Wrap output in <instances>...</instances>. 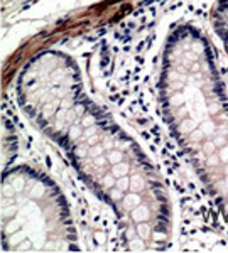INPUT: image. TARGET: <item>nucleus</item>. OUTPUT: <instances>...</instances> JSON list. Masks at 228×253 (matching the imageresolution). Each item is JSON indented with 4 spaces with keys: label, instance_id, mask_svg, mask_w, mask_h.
<instances>
[{
    "label": "nucleus",
    "instance_id": "obj_11",
    "mask_svg": "<svg viewBox=\"0 0 228 253\" xmlns=\"http://www.w3.org/2000/svg\"><path fill=\"white\" fill-rule=\"evenodd\" d=\"M95 238H96L98 243H105V234H103V233H96V234H95Z\"/></svg>",
    "mask_w": 228,
    "mask_h": 253
},
{
    "label": "nucleus",
    "instance_id": "obj_13",
    "mask_svg": "<svg viewBox=\"0 0 228 253\" xmlns=\"http://www.w3.org/2000/svg\"><path fill=\"white\" fill-rule=\"evenodd\" d=\"M221 160H228V149H225L221 152Z\"/></svg>",
    "mask_w": 228,
    "mask_h": 253
},
{
    "label": "nucleus",
    "instance_id": "obj_7",
    "mask_svg": "<svg viewBox=\"0 0 228 253\" xmlns=\"http://www.w3.org/2000/svg\"><path fill=\"white\" fill-rule=\"evenodd\" d=\"M123 155L120 154V152H112V154L108 155V160H112V162H115V164H120V160Z\"/></svg>",
    "mask_w": 228,
    "mask_h": 253
},
{
    "label": "nucleus",
    "instance_id": "obj_18",
    "mask_svg": "<svg viewBox=\"0 0 228 253\" xmlns=\"http://www.w3.org/2000/svg\"><path fill=\"white\" fill-rule=\"evenodd\" d=\"M91 154H93V155H95V157H96V155H98V154H102V149H95V150H93V152H91Z\"/></svg>",
    "mask_w": 228,
    "mask_h": 253
},
{
    "label": "nucleus",
    "instance_id": "obj_10",
    "mask_svg": "<svg viewBox=\"0 0 228 253\" xmlns=\"http://www.w3.org/2000/svg\"><path fill=\"white\" fill-rule=\"evenodd\" d=\"M102 182H103L105 188H112V186H113V176H105Z\"/></svg>",
    "mask_w": 228,
    "mask_h": 253
},
{
    "label": "nucleus",
    "instance_id": "obj_1",
    "mask_svg": "<svg viewBox=\"0 0 228 253\" xmlns=\"http://www.w3.org/2000/svg\"><path fill=\"white\" fill-rule=\"evenodd\" d=\"M132 218L137 223H142V221H145L149 218V209L145 206H135L134 211H132Z\"/></svg>",
    "mask_w": 228,
    "mask_h": 253
},
{
    "label": "nucleus",
    "instance_id": "obj_19",
    "mask_svg": "<svg viewBox=\"0 0 228 253\" xmlns=\"http://www.w3.org/2000/svg\"><path fill=\"white\" fill-rule=\"evenodd\" d=\"M34 196H42V191H41V189H37V191H34Z\"/></svg>",
    "mask_w": 228,
    "mask_h": 253
},
{
    "label": "nucleus",
    "instance_id": "obj_2",
    "mask_svg": "<svg viewBox=\"0 0 228 253\" xmlns=\"http://www.w3.org/2000/svg\"><path fill=\"white\" fill-rule=\"evenodd\" d=\"M137 234H139L142 240H147V238L150 236V228L145 225L144 221H142V223H139V226H137Z\"/></svg>",
    "mask_w": 228,
    "mask_h": 253
},
{
    "label": "nucleus",
    "instance_id": "obj_9",
    "mask_svg": "<svg viewBox=\"0 0 228 253\" xmlns=\"http://www.w3.org/2000/svg\"><path fill=\"white\" fill-rule=\"evenodd\" d=\"M14 191H15V188L12 184H5L4 186V196H14Z\"/></svg>",
    "mask_w": 228,
    "mask_h": 253
},
{
    "label": "nucleus",
    "instance_id": "obj_4",
    "mask_svg": "<svg viewBox=\"0 0 228 253\" xmlns=\"http://www.w3.org/2000/svg\"><path fill=\"white\" fill-rule=\"evenodd\" d=\"M139 202H140L139 194H129V196L125 197V206H127V208H135V206H139Z\"/></svg>",
    "mask_w": 228,
    "mask_h": 253
},
{
    "label": "nucleus",
    "instance_id": "obj_8",
    "mask_svg": "<svg viewBox=\"0 0 228 253\" xmlns=\"http://www.w3.org/2000/svg\"><path fill=\"white\" fill-rule=\"evenodd\" d=\"M10 184H12V186L15 188V191H20V189L24 188V179H22V177H15Z\"/></svg>",
    "mask_w": 228,
    "mask_h": 253
},
{
    "label": "nucleus",
    "instance_id": "obj_17",
    "mask_svg": "<svg viewBox=\"0 0 228 253\" xmlns=\"http://www.w3.org/2000/svg\"><path fill=\"white\" fill-rule=\"evenodd\" d=\"M83 149H84V147H78V150H76V154H78V155H83V154H84V150H83Z\"/></svg>",
    "mask_w": 228,
    "mask_h": 253
},
{
    "label": "nucleus",
    "instance_id": "obj_12",
    "mask_svg": "<svg viewBox=\"0 0 228 253\" xmlns=\"http://www.w3.org/2000/svg\"><path fill=\"white\" fill-rule=\"evenodd\" d=\"M205 149H206V152H209V154H211V152H213V149H215V145H213V144H206Z\"/></svg>",
    "mask_w": 228,
    "mask_h": 253
},
{
    "label": "nucleus",
    "instance_id": "obj_5",
    "mask_svg": "<svg viewBox=\"0 0 228 253\" xmlns=\"http://www.w3.org/2000/svg\"><path fill=\"white\" fill-rule=\"evenodd\" d=\"M117 186H118V188H120L122 191H125V189L129 188V186H130V181L127 179V176H122V177L118 179V182H117Z\"/></svg>",
    "mask_w": 228,
    "mask_h": 253
},
{
    "label": "nucleus",
    "instance_id": "obj_15",
    "mask_svg": "<svg viewBox=\"0 0 228 253\" xmlns=\"http://www.w3.org/2000/svg\"><path fill=\"white\" fill-rule=\"evenodd\" d=\"M120 196H122L120 191H112V197H113V199H118Z\"/></svg>",
    "mask_w": 228,
    "mask_h": 253
},
{
    "label": "nucleus",
    "instance_id": "obj_6",
    "mask_svg": "<svg viewBox=\"0 0 228 253\" xmlns=\"http://www.w3.org/2000/svg\"><path fill=\"white\" fill-rule=\"evenodd\" d=\"M130 186L134 189H140L142 186H144V182H142V179H140V176H134V179L130 181Z\"/></svg>",
    "mask_w": 228,
    "mask_h": 253
},
{
    "label": "nucleus",
    "instance_id": "obj_16",
    "mask_svg": "<svg viewBox=\"0 0 228 253\" xmlns=\"http://www.w3.org/2000/svg\"><path fill=\"white\" fill-rule=\"evenodd\" d=\"M78 133H79V130H78V128L71 130V137H73V138H76V137H78Z\"/></svg>",
    "mask_w": 228,
    "mask_h": 253
},
{
    "label": "nucleus",
    "instance_id": "obj_3",
    "mask_svg": "<svg viewBox=\"0 0 228 253\" xmlns=\"http://www.w3.org/2000/svg\"><path fill=\"white\" fill-rule=\"evenodd\" d=\"M127 172H129V165L127 164H115L113 165V176H117V177L127 176Z\"/></svg>",
    "mask_w": 228,
    "mask_h": 253
},
{
    "label": "nucleus",
    "instance_id": "obj_14",
    "mask_svg": "<svg viewBox=\"0 0 228 253\" xmlns=\"http://www.w3.org/2000/svg\"><path fill=\"white\" fill-rule=\"evenodd\" d=\"M208 164H209V165H216V164H218V162H216V157H209V159H208Z\"/></svg>",
    "mask_w": 228,
    "mask_h": 253
}]
</instances>
